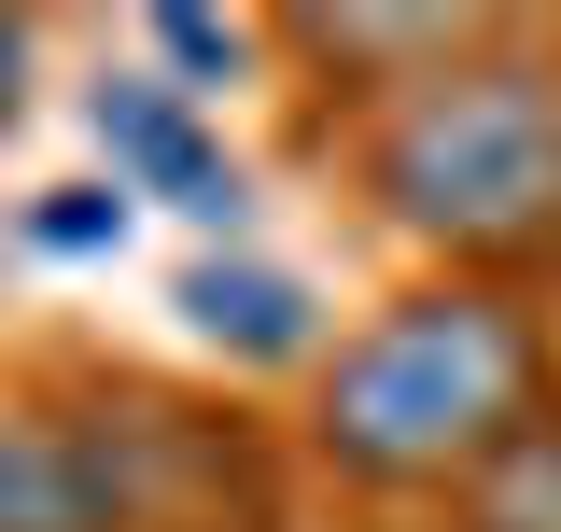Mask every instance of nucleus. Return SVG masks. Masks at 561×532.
Returning a JSON list of instances; mask_svg holds the SVG:
<instances>
[{
    "mask_svg": "<svg viewBox=\"0 0 561 532\" xmlns=\"http://www.w3.org/2000/svg\"><path fill=\"white\" fill-rule=\"evenodd\" d=\"M534 420H561V350L505 280H435L393 294L365 336L323 350L309 393V449L365 490H463L478 463H505Z\"/></svg>",
    "mask_w": 561,
    "mask_h": 532,
    "instance_id": "obj_1",
    "label": "nucleus"
},
{
    "mask_svg": "<svg viewBox=\"0 0 561 532\" xmlns=\"http://www.w3.org/2000/svg\"><path fill=\"white\" fill-rule=\"evenodd\" d=\"M365 183L408 239H435L478 280L561 266V57L478 28L449 70L393 84V113L365 127Z\"/></svg>",
    "mask_w": 561,
    "mask_h": 532,
    "instance_id": "obj_2",
    "label": "nucleus"
},
{
    "mask_svg": "<svg viewBox=\"0 0 561 532\" xmlns=\"http://www.w3.org/2000/svg\"><path fill=\"white\" fill-rule=\"evenodd\" d=\"M0 532H127L99 420H70V406H14L0 420Z\"/></svg>",
    "mask_w": 561,
    "mask_h": 532,
    "instance_id": "obj_3",
    "label": "nucleus"
},
{
    "mask_svg": "<svg viewBox=\"0 0 561 532\" xmlns=\"http://www.w3.org/2000/svg\"><path fill=\"white\" fill-rule=\"evenodd\" d=\"M99 140H113V169H127L140 197L197 210V224H239V169L197 140V113L169 84H99Z\"/></svg>",
    "mask_w": 561,
    "mask_h": 532,
    "instance_id": "obj_4",
    "label": "nucleus"
},
{
    "mask_svg": "<svg viewBox=\"0 0 561 532\" xmlns=\"http://www.w3.org/2000/svg\"><path fill=\"white\" fill-rule=\"evenodd\" d=\"M183 309H197V336L253 350V365H295V350H309V294H295L280 266H197Z\"/></svg>",
    "mask_w": 561,
    "mask_h": 532,
    "instance_id": "obj_5",
    "label": "nucleus"
},
{
    "mask_svg": "<svg viewBox=\"0 0 561 532\" xmlns=\"http://www.w3.org/2000/svg\"><path fill=\"white\" fill-rule=\"evenodd\" d=\"M463 532H561V420H534L505 463L463 476Z\"/></svg>",
    "mask_w": 561,
    "mask_h": 532,
    "instance_id": "obj_6",
    "label": "nucleus"
},
{
    "mask_svg": "<svg viewBox=\"0 0 561 532\" xmlns=\"http://www.w3.org/2000/svg\"><path fill=\"white\" fill-rule=\"evenodd\" d=\"M113 224H127V210H99V197H70V210H43V239H57V253H99Z\"/></svg>",
    "mask_w": 561,
    "mask_h": 532,
    "instance_id": "obj_7",
    "label": "nucleus"
},
{
    "mask_svg": "<svg viewBox=\"0 0 561 532\" xmlns=\"http://www.w3.org/2000/svg\"><path fill=\"white\" fill-rule=\"evenodd\" d=\"M14 99H28V28L0 14V127H14Z\"/></svg>",
    "mask_w": 561,
    "mask_h": 532,
    "instance_id": "obj_8",
    "label": "nucleus"
}]
</instances>
